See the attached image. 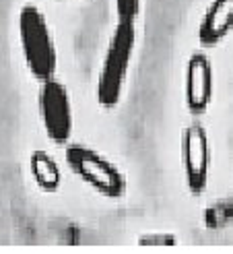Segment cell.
<instances>
[{
  "mask_svg": "<svg viewBox=\"0 0 233 254\" xmlns=\"http://www.w3.org/2000/svg\"><path fill=\"white\" fill-rule=\"evenodd\" d=\"M140 10V0H116V12L120 21H134Z\"/></svg>",
  "mask_w": 233,
  "mask_h": 254,
  "instance_id": "cell-10",
  "label": "cell"
},
{
  "mask_svg": "<svg viewBox=\"0 0 233 254\" xmlns=\"http://www.w3.org/2000/svg\"><path fill=\"white\" fill-rule=\"evenodd\" d=\"M29 174L33 184L42 192L54 194L62 186V170L58 161L44 149H35L29 155Z\"/></svg>",
  "mask_w": 233,
  "mask_h": 254,
  "instance_id": "cell-8",
  "label": "cell"
},
{
  "mask_svg": "<svg viewBox=\"0 0 233 254\" xmlns=\"http://www.w3.org/2000/svg\"><path fill=\"white\" fill-rule=\"evenodd\" d=\"M138 246H175L177 238L174 234H142L136 240Z\"/></svg>",
  "mask_w": 233,
  "mask_h": 254,
  "instance_id": "cell-9",
  "label": "cell"
},
{
  "mask_svg": "<svg viewBox=\"0 0 233 254\" xmlns=\"http://www.w3.org/2000/svg\"><path fill=\"white\" fill-rule=\"evenodd\" d=\"M233 29V0H213L204 12L198 27V40L202 46H215Z\"/></svg>",
  "mask_w": 233,
  "mask_h": 254,
  "instance_id": "cell-7",
  "label": "cell"
},
{
  "mask_svg": "<svg viewBox=\"0 0 233 254\" xmlns=\"http://www.w3.org/2000/svg\"><path fill=\"white\" fill-rule=\"evenodd\" d=\"M136 44L134 21H120L112 33L103 66L97 79V104L101 108H116L122 97L124 83L130 68V60Z\"/></svg>",
  "mask_w": 233,
  "mask_h": 254,
  "instance_id": "cell-2",
  "label": "cell"
},
{
  "mask_svg": "<svg viewBox=\"0 0 233 254\" xmlns=\"http://www.w3.org/2000/svg\"><path fill=\"white\" fill-rule=\"evenodd\" d=\"M40 112L44 132L52 145H68L72 136V106L64 83L50 79L42 83L40 93Z\"/></svg>",
  "mask_w": 233,
  "mask_h": 254,
  "instance_id": "cell-4",
  "label": "cell"
},
{
  "mask_svg": "<svg viewBox=\"0 0 233 254\" xmlns=\"http://www.w3.org/2000/svg\"><path fill=\"white\" fill-rule=\"evenodd\" d=\"M182 166L188 190L196 196L202 194L209 184L211 145L206 128L198 122L186 126L182 132Z\"/></svg>",
  "mask_w": 233,
  "mask_h": 254,
  "instance_id": "cell-5",
  "label": "cell"
},
{
  "mask_svg": "<svg viewBox=\"0 0 233 254\" xmlns=\"http://www.w3.org/2000/svg\"><path fill=\"white\" fill-rule=\"evenodd\" d=\"M19 37L23 56L31 77L37 81L54 79L56 72V46L52 40L46 17L40 8L31 4L21 8L19 15Z\"/></svg>",
  "mask_w": 233,
  "mask_h": 254,
  "instance_id": "cell-3",
  "label": "cell"
},
{
  "mask_svg": "<svg viewBox=\"0 0 233 254\" xmlns=\"http://www.w3.org/2000/svg\"><path fill=\"white\" fill-rule=\"evenodd\" d=\"M213 99V66L204 54H192L186 66V108L194 116L209 110Z\"/></svg>",
  "mask_w": 233,
  "mask_h": 254,
  "instance_id": "cell-6",
  "label": "cell"
},
{
  "mask_svg": "<svg viewBox=\"0 0 233 254\" xmlns=\"http://www.w3.org/2000/svg\"><path fill=\"white\" fill-rule=\"evenodd\" d=\"M64 161L68 170L99 196L110 200H120L126 196V174L101 151L89 145L72 143L64 149Z\"/></svg>",
  "mask_w": 233,
  "mask_h": 254,
  "instance_id": "cell-1",
  "label": "cell"
}]
</instances>
